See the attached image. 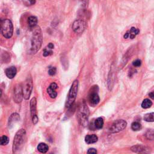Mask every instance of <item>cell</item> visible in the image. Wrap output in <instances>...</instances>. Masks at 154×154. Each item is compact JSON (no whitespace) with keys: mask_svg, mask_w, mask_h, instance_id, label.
<instances>
[{"mask_svg":"<svg viewBox=\"0 0 154 154\" xmlns=\"http://www.w3.org/2000/svg\"><path fill=\"white\" fill-rule=\"evenodd\" d=\"M5 73L6 76L10 79H12L15 76L17 73V69L15 66H11L6 69Z\"/></svg>","mask_w":154,"mask_h":154,"instance_id":"obj_14","label":"cell"},{"mask_svg":"<svg viewBox=\"0 0 154 154\" xmlns=\"http://www.w3.org/2000/svg\"><path fill=\"white\" fill-rule=\"evenodd\" d=\"M56 72H57V69H56V68H55V67H51V68H50L49 69L48 73L51 76H54L55 75H56Z\"/></svg>","mask_w":154,"mask_h":154,"instance_id":"obj_27","label":"cell"},{"mask_svg":"<svg viewBox=\"0 0 154 154\" xmlns=\"http://www.w3.org/2000/svg\"><path fill=\"white\" fill-rule=\"evenodd\" d=\"M0 141H1V145L2 146L7 145L9 142V138L6 136H2L0 138Z\"/></svg>","mask_w":154,"mask_h":154,"instance_id":"obj_25","label":"cell"},{"mask_svg":"<svg viewBox=\"0 0 154 154\" xmlns=\"http://www.w3.org/2000/svg\"><path fill=\"white\" fill-rule=\"evenodd\" d=\"M94 125L95 128L97 129H102L104 126V119L102 117H98L95 120Z\"/></svg>","mask_w":154,"mask_h":154,"instance_id":"obj_18","label":"cell"},{"mask_svg":"<svg viewBox=\"0 0 154 154\" xmlns=\"http://www.w3.org/2000/svg\"><path fill=\"white\" fill-rule=\"evenodd\" d=\"M28 24L30 27V28L31 29L32 28H34L37 26V19L36 17L31 16L28 18Z\"/></svg>","mask_w":154,"mask_h":154,"instance_id":"obj_17","label":"cell"},{"mask_svg":"<svg viewBox=\"0 0 154 154\" xmlns=\"http://www.w3.org/2000/svg\"><path fill=\"white\" fill-rule=\"evenodd\" d=\"M131 128L133 131H139L141 128V125L139 122H134L131 124Z\"/></svg>","mask_w":154,"mask_h":154,"instance_id":"obj_23","label":"cell"},{"mask_svg":"<svg viewBox=\"0 0 154 154\" xmlns=\"http://www.w3.org/2000/svg\"><path fill=\"white\" fill-rule=\"evenodd\" d=\"M49 149L48 146L46 144L44 143H40L37 146V150L42 153H45L48 152Z\"/></svg>","mask_w":154,"mask_h":154,"instance_id":"obj_19","label":"cell"},{"mask_svg":"<svg viewBox=\"0 0 154 154\" xmlns=\"http://www.w3.org/2000/svg\"><path fill=\"white\" fill-rule=\"evenodd\" d=\"M78 81L75 80L73 82L69 92L67 101L65 105L66 108H69L74 103L77 96V93H78Z\"/></svg>","mask_w":154,"mask_h":154,"instance_id":"obj_3","label":"cell"},{"mask_svg":"<svg viewBox=\"0 0 154 154\" xmlns=\"http://www.w3.org/2000/svg\"><path fill=\"white\" fill-rule=\"evenodd\" d=\"M149 95V96H150V98H152V100H154V91H153V92H152L151 93H150Z\"/></svg>","mask_w":154,"mask_h":154,"instance_id":"obj_31","label":"cell"},{"mask_svg":"<svg viewBox=\"0 0 154 154\" xmlns=\"http://www.w3.org/2000/svg\"><path fill=\"white\" fill-rule=\"evenodd\" d=\"M1 33L7 39H10L13 36V26L10 19H5L1 20Z\"/></svg>","mask_w":154,"mask_h":154,"instance_id":"obj_4","label":"cell"},{"mask_svg":"<svg viewBox=\"0 0 154 154\" xmlns=\"http://www.w3.org/2000/svg\"><path fill=\"white\" fill-rule=\"evenodd\" d=\"M52 54H53V52L52 51V49L48 48V47L43 49V56L44 57H47V56H51V55H52Z\"/></svg>","mask_w":154,"mask_h":154,"instance_id":"obj_26","label":"cell"},{"mask_svg":"<svg viewBox=\"0 0 154 154\" xmlns=\"http://www.w3.org/2000/svg\"><path fill=\"white\" fill-rule=\"evenodd\" d=\"M89 115V109L85 102H83L80 105L78 112V119L80 124L83 126L88 125V119Z\"/></svg>","mask_w":154,"mask_h":154,"instance_id":"obj_2","label":"cell"},{"mask_svg":"<svg viewBox=\"0 0 154 154\" xmlns=\"http://www.w3.org/2000/svg\"><path fill=\"white\" fill-rule=\"evenodd\" d=\"M57 89H58V85L55 83H51L48 87V88L47 89V92L51 98L55 99L57 96V93L56 92V90Z\"/></svg>","mask_w":154,"mask_h":154,"instance_id":"obj_11","label":"cell"},{"mask_svg":"<svg viewBox=\"0 0 154 154\" xmlns=\"http://www.w3.org/2000/svg\"><path fill=\"white\" fill-rule=\"evenodd\" d=\"M133 64L134 66H135V67H139V66H140L141 64V60L138 59V60H136L134 61Z\"/></svg>","mask_w":154,"mask_h":154,"instance_id":"obj_28","label":"cell"},{"mask_svg":"<svg viewBox=\"0 0 154 154\" xmlns=\"http://www.w3.org/2000/svg\"><path fill=\"white\" fill-rule=\"evenodd\" d=\"M146 137L149 140H154V131L152 130H148L145 134Z\"/></svg>","mask_w":154,"mask_h":154,"instance_id":"obj_24","label":"cell"},{"mask_svg":"<svg viewBox=\"0 0 154 154\" xmlns=\"http://www.w3.org/2000/svg\"><path fill=\"white\" fill-rule=\"evenodd\" d=\"M126 125L127 123L125 120H117L112 124L109 130L111 133H117L124 130L126 127Z\"/></svg>","mask_w":154,"mask_h":154,"instance_id":"obj_6","label":"cell"},{"mask_svg":"<svg viewBox=\"0 0 154 154\" xmlns=\"http://www.w3.org/2000/svg\"><path fill=\"white\" fill-rule=\"evenodd\" d=\"M86 28V23L83 20L79 19L75 20L73 23L72 29L77 34H81Z\"/></svg>","mask_w":154,"mask_h":154,"instance_id":"obj_9","label":"cell"},{"mask_svg":"<svg viewBox=\"0 0 154 154\" xmlns=\"http://www.w3.org/2000/svg\"><path fill=\"white\" fill-rule=\"evenodd\" d=\"M32 90V81L31 77H28L23 87V97L26 100H29Z\"/></svg>","mask_w":154,"mask_h":154,"instance_id":"obj_8","label":"cell"},{"mask_svg":"<svg viewBox=\"0 0 154 154\" xmlns=\"http://www.w3.org/2000/svg\"><path fill=\"white\" fill-rule=\"evenodd\" d=\"M144 120L148 122H154V113H148L145 115Z\"/></svg>","mask_w":154,"mask_h":154,"instance_id":"obj_20","label":"cell"},{"mask_svg":"<svg viewBox=\"0 0 154 154\" xmlns=\"http://www.w3.org/2000/svg\"><path fill=\"white\" fill-rule=\"evenodd\" d=\"M23 97V87L20 85H17L14 89V101L16 103L21 102Z\"/></svg>","mask_w":154,"mask_h":154,"instance_id":"obj_10","label":"cell"},{"mask_svg":"<svg viewBox=\"0 0 154 154\" xmlns=\"http://www.w3.org/2000/svg\"><path fill=\"white\" fill-rule=\"evenodd\" d=\"M20 119L19 117V115L18 114V113H13L12 114V115H11L10 119H9V121H8V122H9V126L11 125L12 124V122H13V121H18Z\"/></svg>","mask_w":154,"mask_h":154,"instance_id":"obj_22","label":"cell"},{"mask_svg":"<svg viewBox=\"0 0 154 154\" xmlns=\"http://www.w3.org/2000/svg\"><path fill=\"white\" fill-rule=\"evenodd\" d=\"M81 1L82 2L83 6L84 7H86V6H87L88 1H89V0H81Z\"/></svg>","mask_w":154,"mask_h":154,"instance_id":"obj_30","label":"cell"},{"mask_svg":"<svg viewBox=\"0 0 154 154\" xmlns=\"http://www.w3.org/2000/svg\"><path fill=\"white\" fill-rule=\"evenodd\" d=\"M100 101V98L97 93L92 92L89 96V103L93 106L95 107L97 105Z\"/></svg>","mask_w":154,"mask_h":154,"instance_id":"obj_13","label":"cell"},{"mask_svg":"<svg viewBox=\"0 0 154 154\" xmlns=\"http://www.w3.org/2000/svg\"><path fill=\"white\" fill-rule=\"evenodd\" d=\"M140 30L135 27H132L129 30H128L124 35V39H133L136 37V36L139 33Z\"/></svg>","mask_w":154,"mask_h":154,"instance_id":"obj_12","label":"cell"},{"mask_svg":"<svg viewBox=\"0 0 154 154\" xmlns=\"http://www.w3.org/2000/svg\"><path fill=\"white\" fill-rule=\"evenodd\" d=\"M97 140H98V137L95 134L87 135L85 137V141L87 144L95 143L97 141Z\"/></svg>","mask_w":154,"mask_h":154,"instance_id":"obj_16","label":"cell"},{"mask_svg":"<svg viewBox=\"0 0 154 154\" xmlns=\"http://www.w3.org/2000/svg\"><path fill=\"white\" fill-rule=\"evenodd\" d=\"M30 105L32 122L34 125H36L39 120V118L37 115V100L36 97H34L31 99Z\"/></svg>","mask_w":154,"mask_h":154,"instance_id":"obj_7","label":"cell"},{"mask_svg":"<svg viewBox=\"0 0 154 154\" xmlns=\"http://www.w3.org/2000/svg\"><path fill=\"white\" fill-rule=\"evenodd\" d=\"M48 47L52 49L54 48V44H53V43H49L48 44Z\"/></svg>","mask_w":154,"mask_h":154,"instance_id":"obj_32","label":"cell"},{"mask_svg":"<svg viewBox=\"0 0 154 154\" xmlns=\"http://www.w3.org/2000/svg\"><path fill=\"white\" fill-rule=\"evenodd\" d=\"M26 135L25 130L21 129L19 130L15 134L13 142V152H16L23 145L25 137Z\"/></svg>","mask_w":154,"mask_h":154,"instance_id":"obj_5","label":"cell"},{"mask_svg":"<svg viewBox=\"0 0 154 154\" xmlns=\"http://www.w3.org/2000/svg\"><path fill=\"white\" fill-rule=\"evenodd\" d=\"M152 105V102L150 100H149V99H145V100L143 101L142 104H141V107L143 108H150Z\"/></svg>","mask_w":154,"mask_h":154,"instance_id":"obj_21","label":"cell"},{"mask_svg":"<svg viewBox=\"0 0 154 154\" xmlns=\"http://www.w3.org/2000/svg\"><path fill=\"white\" fill-rule=\"evenodd\" d=\"M97 150L94 148H90L87 150V153H97Z\"/></svg>","mask_w":154,"mask_h":154,"instance_id":"obj_29","label":"cell"},{"mask_svg":"<svg viewBox=\"0 0 154 154\" xmlns=\"http://www.w3.org/2000/svg\"><path fill=\"white\" fill-rule=\"evenodd\" d=\"M32 29V36L31 39V47L29 54H35L40 48L42 43V33L40 28L36 26Z\"/></svg>","mask_w":154,"mask_h":154,"instance_id":"obj_1","label":"cell"},{"mask_svg":"<svg viewBox=\"0 0 154 154\" xmlns=\"http://www.w3.org/2000/svg\"><path fill=\"white\" fill-rule=\"evenodd\" d=\"M131 150L136 153H149V149L141 145H136L131 148Z\"/></svg>","mask_w":154,"mask_h":154,"instance_id":"obj_15","label":"cell"}]
</instances>
